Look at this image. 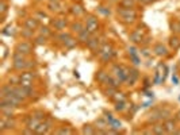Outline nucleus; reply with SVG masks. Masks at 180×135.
Instances as JSON below:
<instances>
[{"mask_svg": "<svg viewBox=\"0 0 180 135\" xmlns=\"http://www.w3.org/2000/svg\"><path fill=\"white\" fill-rule=\"evenodd\" d=\"M116 89H118V88L108 87V85H107V88H104V89H103V93H104V96L110 97V99H113V96L116 93Z\"/></svg>", "mask_w": 180, "mask_h": 135, "instance_id": "cd10ccee", "label": "nucleus"}, {"mask_svg": "<svg viewBox=\"0 0 180 135\" xmlns=\"http://www.w3.org/2000/svg\"><path fill=\"white\" fill-rule=\"evenodd\" d=\"M154 1H157V0H149V3H150V4H152V3H154Z\"/></svg>", "mask_w": 180, "mask_h": 135, "instance_id": "a18cd8bd", "label": "nucleus"}, {"mask_svg": "<svg viewBox=\"0 0 180 135\" xmlns=\"http://www.w3.org/2000/svg\"><path fill=\"white\" fill-rule=\"evenodd\" d=\"M50 1H56V0H50Z\"/></svg>", "mask_w": 180, "mask_h": 135, "instance_id": "de8ad7c7", "label": "nucleus"}, {"mask_svg": "<svg viewBox=\"0 0 180 135\" xmlns=\"http://www.w3.org/2000/svg\"><path fill=\"white\" fill-rule=\"evenodd\" d=\"M76 45H77V39H74L73 37H71V38L68 39L67 42H64L65 49H73Z\"/></svg>", "mask_w": 180, "mask_h": 135, "instance_id": "2f4dec72", "label": "nucleus"}, {"mask_svg": "<svg viewBox=\"0 0 180 135\" xmlns=\"http://www.w3.org/2000/svg\"><path fill=\"white\" fill-rule=\"evenodd\" d=\"M115 55V50L113 49V45L106 42V43H103L99 49V58L103 61V64H107L113 60V57Z\"/></svg>", "mask_w": 180, "mask_h": 135, "instance_id": "7ed1b4c3", "label": "nucleus"}, {"mask_svg": "<svg viewBox=\"0 0 180 135\" xmlns=\"http://www.w3.org/2000/svg\"><path fill=\"white\" fill-rule=\"evenodd\" d=\"M72 132L73 131L71 129H68V127H61L58 130H54V134H58V135H71Z\"/></svg>", "mask_w": 180, "mask_h": 135, "instance_id": "72a5a7b5", "label": "nucleus"}, {"mask_svg": "<svg viewBox=\"0 0 180 135\" xmlns=\"http://www.w3.org/2000/svg\"><path fill=\"white\" fill-rule=\"evenodd\" d=\"M51 130H53V120L46 118V119L38 126V129L35 130V134H48Z\"/></svg>", "mask_w": 180, "mask_h": 135, "instance_id": "6e6552de", "label": "nucleus"}, {"mask_svg": "<svg viewBox=\"0 0 180 135\" xmlns=\"http://www.w3.org/2000/svg\"><path fill=\"white\" fill-rule=\"evenodd\" d=\"M85 29L91 32V34H95V32L99 30V22H98V18H95L93 15H88L85 18Z\"/></svg>", "mask_w": 180, "mask_h": 135, "instance_id": "423d86ee", "label": "nucleus"}, {"mask_svg": "<svg viewBox=\"0 0 180 135\" xmlns=\"http://www.w3.org/2000/svg\"><path fill=\"white\" fill-rule=\"evenodd\" d=\"M48 8L51 11V12H61V8H62V6H61V3L58 1V0H56V1H49V4H48Z\"/></svg>", "mask_w": 180, "mask_h": 135, "instance_id": "aec40b11", "label": "nucleus"}, {"mask_svg": "<svg viewBox=\"0 0 180 135\" xmlns=\"http://www.w3.org/2000/svg\"><path fill=\"white\" fill-rule=\"evenodd\" d=\"M153 54L157 55V57H168L169 55V49L165 45H163L161 42H158L153 46Z\"/></svg>", "mask_w": 180, "mask_h": 135, "instance_id": "1a4fd4ad", "label": "nucleus"}, {"mask_svg": "<svg viewBox=\"0 0 180 135\" xmlns=\"http://www.w3.org/2000/svg\"><path fill=\"white\" fill-rule=\"evenodd\" d=\"M141 54L145 55V57H149V55H150V53H149V49H148V47H144V49L141 50Z\"/></svg>", "mask_w": 180, "mask_h": 135, "instance_id": "79ce46f5", "label": "nucleus"}, {"mask_svg": "<svg viewBox=\"0 0 180 135\" xmlns=\"http://www.w3.org/2000/svg\"><path fill=\"white\" fill-rule=\"evenodd\" d=\"M46 41H48V37H45V35H37L35 38H34V41H33V43L35 46H41V45H45L46 43Z\"/></svg>", "mask_w": 180, "mask_h": 135, "instance_id": "c85d7f7f", "label": "nucleus"}, {"mask_svg": "<svg viewBox=\"0 0 180 135\" xmlns=\"http://www.w3.org/2000/svg\"><path fill=\"white\" fill-rule=\"evenodd\" d=\"M85 45H87V47L90 49V50H92V52H99V49H100V46L103 45V43H100V39L98 38L96 35H91V38L88 39L87 41V43H85Z\"/></svg>", "mask_w": 180, "mask_h": 135, "instance_id": "9d476101", "label": "nucleus"}, {"mask_svg": "<svg viewBox=\"0 0 180 135\" xmlns=\"http://www.w3.org/2000/svg\"><path fill=\"white\" fill-rule=\"evenodd\" d=\"M71 12L73 14V15H76V16H81L84 12H85V11H84V8H83V6H81V4H74V6H72Z\"/></svg>", "mask_w": 180, "mask_h": 135, "instance_id": "5701e85b", "label": "nucleus"}, {"mask_svg": "<svg viewBox=\"0 0 180 135\" xmlns=\"http://www.w3.org/2000/svg\"><path fill=\"white\" fill-rule=\"evenodd\" d=\"M27 61L29 60H26V54L20 52H14L12 54V68L15 70H19V72H23L27 69Z\"/></svg>", "mask_w": 180, "mask_h": 135, "instance_id": "f03ea898", "label": "nucleus"}, {"mask_svg": "<svg viewBox=\"0 0 180 135\" xmlns=\"http://www.w3.org/2000/svg\"><path fill=\"white\" fill-rule=\"evenodd\" d=\"M4 34V35H8V37H14L16 34V31H15V27L14 26H7V27H4L3 29V31H1Z\"/></svg>", "mask_w": 180, "mask_h": 135, "instance_id": "c756f323", "label": "nucleus"}, {"mask_svg": "<svg viewBox=\"0 0 180 135\" xmlns=\"http://www.w3.org/2000/svg\"><path fill=\"white\" fill-rule=\"evenodd\" d=\"M14 111H15V107H11V106H0V112H1V115L14 116Z\"/></svg>", "mask_w": 180, "mask_h": 135, "instance_id": "412c9836", "label": "nucleus"}, {"mask_svg": "<svg viewBox=\"0 0 180 135\" xmlns=\"http://www.w3.org/2000/svg\"><path fill=\"white\" fill-rule=\"evenodd\" d=\"M98 11H99L100 14H103V15H106V16L111 14V11H110V8H107V7H103V6L98 7Z\"/></svg>", "mask_w": 180, "mask_h": 135, "instance_id": "58836bf2", "label": "nucleus"}, {"mask_svg": "<svg viewBox=\"0 0 180 135\" xmlns=\"http://www.w3.org/2000/svg\"><path fill=\"white\" fill-rule=\"evenodd\" d=\"M0 12H1V15H4V14L7 12V3L4 0L0 1Z\"/></svg>", "mask_w": 180, "mask_h": 135, "instance_id": "ea45409f", "label": "nucleus"}, {"mask_svg": "<svg viewBox=\"0 0 180 135\" xmlns=\"http://www.w3.org/2000/svg\"><path fill=\"white\" fill-rule=\"evenodd\" d=\"M39 34H41V35H45V37H51V30L49 29L48 26H39Z\"/></svg>", "mask_w": 180, "mask_h": 135, "instance_id": "473e14b6", "label": "nucleus"}, {"mask_svg": "<svg viewBox=\"0 0 180 135\" xmlns=\"http://www.w3.org/2000/svg\"><path fill=\"white\" fill-rule=\"evenodd\" d=\"M25 27H27V29H31V30L39 29L38 19H37V18H27V19H25Z\"/></svg>", "mask_w": 180, "mask_h": 135, "instance_id": "a211bd4d", "label": "nucleus"}, {"mask_svg": "<svg viewBox=\"0 0 180 135\" xmlns=\"http://www.w3.org/2000/svg\"><path fill=\"white\" fill-rule=\"evenodd\" d=\"M127 52H129V55L138 54V52H137V49H135L134 46H129V47H127Z\"/></svg>", "mask_w": 180, "mask_h": 135, "instance_id": "a19ab883", "label": "nucleus"}, {"mask_svg": "<svg viewBox=\"0 0 180 135\" xmlns=\"http://www.w3.org/2000/svg\"><path fill=\"white\" fill-rule=\"evenodd\" d=\"M126 108H127V101H126V100L115 101V111L116 112H123Z\"/></svg>", "mask_w": 180, "mask_h": 135, "instance_id": "bb28decb", "label": "nucleus"}, {"mask_svg": "<svg viewBox=\"0 0 180 135\" xmlns=\"http://www.w3.org/2000/svg\"><path fill=\"white\" fill-rule=\"evenodd\" d=\"M135 1H137V0H119V4H121V7L133 8V7L135 6Z\"/></svg>", "mask_w": 180, "mask_h": 135, "instance_id": "7c9ffc66", "label": "nucleus"}, {"mask_svg": "<svg viewBox=\"0 0 180 135\" xmlns=\"http://www.w3.org/2000/svg\"><path fill=\"white\" fill-rule=\"evenodd\" d=\"M152 131H153V134H157V135H163V134H167V130H165V126L164 123H154L153 126H152Z\"/></svg>", "mask_w": 180, "mask_h": 135, "instance_id": "6ab92c4d", "label": "nucleus"}, {"mask_svg": "<svg viewBox=\"0 0 180 135\" xmlns=\"http://www.w3.org/2000/svg\"><path fill=\"white\" fill-rule=\"evenodd\" d=\"M108 77H110V73L108 72H106V70H103V69H100L99 72H96V81L99 84H103V85H104V84H106V81L108 80Z\"/></svg>", "mask_w": 180, "mask_h": 135, "instance_id": "dca6fc26", "label": "nucleus"}, {"mask_svg": "<svg viewBox=\"0 0 180 135\" xmlns=\"http://www.w3.org/2000/svg\"><path fill=\"white\" fill-rule=\"evenodd\" d=\"M129 70H130V68L125 66V65H122V64H116L113 66L111 73H113L114 77L118 78L121 83H125L126 77H127V74H129Z\"/></svg>", "mask_w": 180, "mask_h": 135, "instance_id": "20e7f679", "label": "nucleus"}, {"mask_svg": "<svg viewBox=\"0 0 180 135\" xmlns=\"http://www.w3.org/2000/svg\"><path fill=\"white\" fill-rule=\"evenodd\" d=\"M67 24L68 23L64 18H56L54 20H51V26H53L54 30H57V31H62L67 27Z\"/></svg>", "mask_w": 180, "mask_h": 135, "instance_id": "4468645a", "label": "nucleus"}, {"mask_svg": "<svg viewBox=\"0 0 180 135\" xmlns=\"http://www.w3.org/2000/svg\"><path fill=\"white\" fill-rule=\"evenodd\" d=\"M71 29H72V31H73V32L79 34V32H81L84 29H85V27H84L83 22H80V20H77V22H73V23L71 24Z\"/></svg>", "mask_w": 180, "mask_h": 135, "instance_id": "4be33fe9", "label": "nucleus"}, {"mask_svg": "<svg viewBox=\"0 0 180 135\" xmlns=\"http://www.w3.org/2000/svg\"><path fill=\"white\" fill-rule=\"evenodd\" d=\"M111 1H119V0H111Z\"/></svg>", "mask_w": 180, "mask_h": 135, "instance_id": "49530a36", "label": "nucleus"}, {"mask_svg": "<svg viewBox=\"0 0 180 135\" xmlns=\"http://www.w3.org/2000/svg\"><path fill=\"white\" fill-rule=\"evenodd\" d=\"M116 14L121 18V22L122 23H133L135 19H137V11L134 8H126V7H119L116 10Z\"/></svg>", "mask_w": 180, "mask_h": 135, "instance_id": "f257e3e1", "label": "nucleus"}, {"mask_svg": "<svg viewBox=\"0 0 180 135\" xmlns=\"http://www.w3.org/2000/svg\"><path fill=\"white\" fill-rule=\"evenodd\" d=\"M71 37H72V35L69 34V32H62V31H60V34H58L57 38H58V41H61L62 43H64V42H67L68 39L71 38Z\"/></svg>", "mask_w": 180, "mask_h": 135, "instance_id": "c9c22d12", "label": "nucleus"}, {"mask_svg": "<svg viewBox=\"0 0 180 135\" xmlns=\"http://www.w3.org/2000/svg\"><path fill=\"white\" fill-rule=\"evenodd\" d=\"M130 61H132V64L134 65V66H138L140 64H141V60H140L138 54H134V55H130Z\"/></svg>", "mask_w": 180, "mask_h": 135, "instance_id": "4c0bfd02", "label": "nucleus"}, {"mask_svg": "<svg viewBox=\"0 0 180 135\" xmlns=\"http://www.w3.org/2000/svg\"><path fill=\"white\" fill-rule=\"evenodd\" d=\"M172 81H173V83L176 84V85H177V84H179V78H177L176 76H175V74H173V77H172Z\"/></svg>", "mask_w": 180, "mask_h": 135, "instance_id": "c03bdc74", "label": "nucleus"}, {"mask_svg": "<svg viewBox=\"0 0 180 135\" xmlns=\"http://www.w3.org/2000/svg\"><path fill=\"white\" fill-rule=\"evenodd\" d=\"M171 29H172V32L175 35H179L180 34V22H171Z\"/></svg>", "mask_w": 180, "mask_h": 135, "instance_id": "f704fd0d", "label": "nucleus"}, {"mask_svg": "<svg viewBox=\"0 0 180 135\" xmlns=\"http://www.w3.org/2000/svg\"><path fill=\"white\" fill-rule=\"evenodd\" d=\"M81 134H84V135H93V134H96V127H93V126H91V124L84 126L83 130H81Z\"/></svg>", "mask_w": 180, "mask_h": 135, "instance_id": "393cba45", "label": "nucleus"}, {"mask_svg": "<svg viewBox=\"0 0 180 135\" xmlns=\"http://www.w3.org/2000/svg\"><path fill=\"white\" fill-rule=\"evenodd\" d=\"M33 45H34V43H31V42H29V41H20L16 43L15 50L16 52L23 53V54H26V55H29V54H31V52H33Z\"/></svg>", "mask_w": 180, "mask_h": 135, "instance_id": "0eeeda50", "label": "nucleus"}, {"mask_svg": "<svg viewBox=\"0 0 180 135\" xmlns=\"http://www.w3.org/2000/svg\"><path fill=\"white\" fill-rule=\"evenodd\" d=\"M148 122L154 124V123L161 122V115H160V108H154L150 113L148 115Z\"/></svg>", "mask_w": 180, "mask_h": 135, "instance_id": "2eb2a0df", "label": "nucleus"}, {"mask_svg": "<svg viewBox=\"0 0 180 135\" xmlns=\"http://www.w3.org/2000/svg\"><path fill=\"white\" fill-rule=\"evenodd\" d=\"M113 100L114 101H121V100H126V95L123 92H118L116 90V93L113 96Z\"/></svg>", "mask_w": 180, "mask_h": 135, "instance_id": "e433bc0d", "label": "nucleus"}, {"mask_svg": "<svg viewBox=\"0 0 180 135\" xmlns=\"http://www.w3.org/2000/svg\"><path fill=\"white\" fill-rule=\"evenodd\" d=\"M37 16H38V18H48V16H46V14L42 12V11H38V12H37Z\"/></svg>", "mask_w": 180, "mask_h": 135, "instance_id": "37998d69", "label": "nucleus"}, {"mask_svg": "<svg viewBox=\"0 0 180 135\" xmlns=\"http://www.w3.org/2000/svg\"><path fill=\"white\" fill-rule=\"evenodd\" d=\"M140 77V72L135 69V68H130V70H129V74L127 77H126V81L125 83L127 84V85H134L135 81L138 80Z\"/></svg>", "mask_w": 180, "mask_h": 135, "instance_id": "9b49d317", "label": "nucleus"}, {"mask_svg": "<svg viewBox=\"0 0 180 135\" xmlns=\"http://www.w3.org/2000/svg\"><path fill=\"white\" fill-rule=\"evenodd\" d=\"M144 35H145V31L141 29H137V30H133L130 32V41L133 43H141L142 39H144Z\"/></svg>", "mask_w": 180, "mask_h": 135, "instance_id": "f8f14e48", "label": "nucleus"}, {"mask_svg": "<svg viewBox=\"0 0 180 135\" xmlns=\"http://www.w3.org/2000/svg\"><path fill=\"white\" fill-rule=\"evenodd\" d=\"M169 46L172 50H177V49L180 47V39L177 35H173V37H171L169 39Z\"/></svg>", "mask_w": 180, "mask_h": 135, "instance_id": "b1692460", "label": "nucleus"}, {"mask_svg": "<svg viewBox=\"0 0 180 135\" xmlns=\"http://www.w3.org/2000/svg\"><path fill=\"white\" fill-rule=\"evenodd\" d=\"M91 35H92V34H91L87 29H84L81 32H79V34H77V41L80 42V43H84V45H85V43H87V41L91 38Z\"/></svg>", "mask_w": 180, "mask_h": 135, "instance_id": "f3484780", "label": "nucleus"}, {"mask_svg": "<svg viewBox=\"0 0 180 135\" xmlns=\"http://www.w3.org/2000/svg\"><path fill=\"white\" fill-rule=\"evenodd\" d=\"M20 35L25 39H33V37H34V30L25 27L23 30H20Z\"/></svg>", "mask_w": 180, "mask_h": 135, "instance_id": "a878e982", "label": "nucleus"}, {"mask_svg": "<svg viewBox=\"0 0 180 135\" xmlns=\"http://www.w3.org/2000/svg\"><path fill=\"white\" fill-rule=\"evenodd\" d=\"M35 77V74L30 70H23L19 74V85L22 87H33V80Z\"/></svg>", "mask_w": 180, "mask_h": 135, "instance_id": "39448f33", "label": "nucleus"}, {"mask_svg": "<svg viewBox=\"0 0 180 135\" xmlns=\"http://www.w3.org/2000/svg\"><path fill=\"white\" fill-rule=\"evenodd\" d=\"M165 130H167V134H179V130H177V123L173 119H167L164 122Z\"/></svg>", "mask_w": 180, "mask_h": 135, "instance_id": "ddd939ff", "label": "nucleus"}]
</instances>
